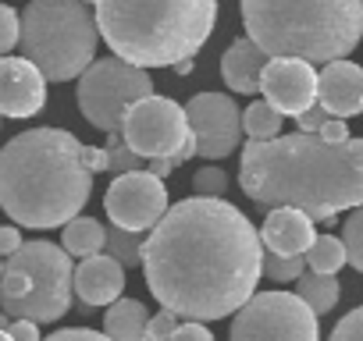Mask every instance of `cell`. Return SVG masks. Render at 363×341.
Wrapping results in <instances>:
<instances>
[{"label": "cell", "instance_id": "1", "mask_svg": "<svg viewBox=\"0 0 363 341\" xmlns=\"http://www.w3.org/2000/svg\"><path fill=\"white\" fill-rule=\"evenodd\" d=\"M264 242L228 200L189 196L150 228L143 274L150 295L186 320L235 316L264 277Z\"/></svg>", "mask_w": 363, "mask_h": 341}, {"label": "cell", "instance_id": "2", "mask_svg": "<svg viewBox=\"0 0 363 341\" xmlns=\"http://www.w3.org/2000/svg\"><path fill=\"white\" fill-rule=\"evenodd\" d=\"M239 185L260 207H296L313 224L363 207V139L324 142L317 132L253 142L239 160Z\"/></svg>", "mask_w": 363, "mask_h": 341}, {"label": "cell", "instance_id": "3", "mask_svg": "<svg viewBox=\"0 0 363 341\" xmlns=\"http://www.w3.org/2000/svg\"><path fill=\"white\" fill-rule=\"evenodd\" d=\"M96 170H111L107 146L65 128L18 132L0 149V210L22 228H65L86 207Z\"/></svg>", "mask_w": 363, "mask_h": 341}, {"label": "cell", "instance_id": "4", "mask_svg": "<svg viewBox=\"0 0 363 341\" xmlns=\"http://www.w3.org/2000/svg\"><path fill=\"white\" fill-rule=\"evenodd\" d=\"M100 40L139 68H174L214 33L218 0H93Z\"/></svg>", "mask_w": 363, "mask_h": 341}, {"label": "cell", "instance_id": "5", "mask_svg": "<svg viewBox=\"0 0 363 341\" xmlns=\"http://www.w3.org/2000/svg\"><path fill=\"white\" fill-rule=\"evenodd\" d=\"M246 36L267 57L331 64L363 36V0H239Z\"/></svg>", "mask_w": 363, "mask_h": 341}, {"label": "cell", "instance_id": "6", "mask_svg": "<svg viewBox=\"0 0 363 341\" xmlns=\"http://www.w3.org/2000/svg\"><path fill=\"white\" fill-rule=\"evenodd\" d=\"M100 25L82 0H29L22 11V57L47 82H72L96 61Z\"/></svg>", "mask_w": 363, "mask_h": 341}, {"label": "cell", "instance_id": "7", "mask_svg": "<svg viewBox=\"0 0 363 341\" xmlns=\"http://www.w3.org/2000/svg\"><path fill=\"white\" fill-rule=\"evenodd\" d=\"M75 267L65 245L54 242H22L0 270V309L11 320L50 323L72 309Z\"/></svg>", "mask_w": 363, "mask_h": 341}, {"label": "cell", "instance_id": "8", "mask_svg": "<svg viewBox=\"0 0 363 341\" xmlns=\"http://www.w3.org/2000/svg\"><path fill=\"white\" fill-rule=\"evenodd\" d=\"M153 93V79L146 68L128 64L121 57H100L79 75L75 103L82 117L100 132H121L125 110Z\"/></svg>", "mask_w": 363, "mask_h": 341}, {"label": "cell", "instance_id": "9", "mask_svg": "<svg viewBox=\"0 0 363 341\" xmlns=\"http://www.w3.org/2000/svg\"><path fill=\"white\" fill-rule=\"evenodd\" d=\"M228 341H320V327L296 291H257L235 313Z\"/></svg>", "mask_w": 363, "mask_h": 341}, {"label": "cell", "instance_id": "10", "mask_svg": "<svg viewBox=\"0 0 363 341\" xmlns=\"http://www.w3.org/2000/svg\"><path fill=\"white\" fill-rule=\"evenodd\" d=\"M189 117L186 107H178L167 96H146L139 103H132L125 110L121 121V139L132 153H139L143 160H174V163H186L182 156V146L189 142Z\"/></svg>", "mask_w": 363, "mask_h": 341}, {"label": "cell", "instance_id": "11", "mask_svg": "<svg viewBox=\"0 0 363 341\" xmlns=\"http://www.w3.org/2000/svg\"><path fill=\"white\" fill-rule=\"evenodd\" d=\"M167 189L153 170H125L107 185L104 210L114 228L125 231H150L164 214H167Z\"/></svg>", "mask_w": 363, "mask_h": 341}, {"label": "cell", "instance_id": "12", "mask_svg": "<svg viewBox=\"0 0 363 341\" xmlns=\"http://www.w3.org/2000/svg\"><path fill=\"white\" fill-rule=\"evenodd\" d=\"M189 132L196 135V153L207 160H225L242 142V110L228 93H196L186 103Z\"/></svg>", "mask_w": 363, "mask_h": 341}, {"label": "cell", "instance_id": "13", "mask_svg": "<svg viewBox=\"0 0 363 341\" xmlns=\"http://www.w3.org/2000/svg\"><path fill=\"white\" fill-rule=\"evenodd\" d=\"M260 93L281 117H299L317 103V71L303 57H271L260 79Z\"/></svg>", "mask_w": 363, "mask_h": 341}, {"label": "cell", "instance_id": "14", "mask_svg": "<svg viewBox=\"0 0 363 341\" xmlns=\"http://www.w3.org/2000/svg\"><path fill=\"white\" fill-rule=\"evenodd\" d=\"M47 103V79L29 57H0V117H33Z\"/></svg>", "mask_w": 363, "mask_h": 341}, {"label": "cell", "instance_id": "15", "mask_svg": "<svg viewBox=\"0 0 363 341\" xmlns=\"http://www.w3.org/2000/svg\"><path fill=\"white\" fill-rule=\"evenodd\" d=\"M317 103L331 117L363 114V68L352 61H331L317 71Z\"/></svg>", "mask_w": 363, "mask_h": 341}, {"label": "cell", "instance_id": "16", "mask_svg": "<svg viewBox=\"0 0 363 341\" xmlns=\"http://www.w3.org/2000/svg\"><path fill=\"white\" fill-rule=\"evenodd\" d=\"M75 291L86 306H111L125 291V267L111 253L86 256L75 270Z\"/></svg>", "mask_w": 363, "mask_h": 341}, {"label": "cell", "instance_id": "17", "mask_svg": "<svg viewBox=\"0 0 363 341\" xmlns=\"http://www.w3.org/2000/svg\"><path fill=\"white\" fill-rule=\"evenodd\" d=\"M317 231H313V221L296 210V207H274L260 228V242L264 249L271 253H281V256H303L310 245H313Z\"/></svg>", "mask_w": 363, "mask_h": 341}, {"label": "cell", "instance_id": "18", "mask_svg": "<svg viewBox=\"0 0 363 341\" xmlns=\"http://www.w3.org/2000/svg\"><path fill=\"white\" fill-rule=\"evenodd\" d=\"M267 61H271V57H267L250 36H242V40H235V43L225 50V57H221V79H225V86H228L232 93L253 96V93H260V79H264Z\"/></svg>", "mask_w": 363, "mask_h": 341}, {"label": "cell", "instance_id": "19", "mask_svg": "<svg viewBox=\"0 0 363 341\" xmlns=\"http://www.w3.org/2000/svg\"><path fill=\"white\" fill-rule=\"evenodd\" d=\"M146 323H150V313L139 299H118L107 306V316H104V334L111 341H143L146 337Z\"/></svg>", "mask_w": 363, "mask_h": 341}, {"label": "cell", "instance_id": "20", "mask_svg": "<svg viewBox=\"0 0 363 341\" xmlns=\"http://www.w3.org/2000/svg\"><path fill=\"white\" fill-rule=\"evenodd\" d=\"M104 242H107V228L96 221V217H72L65 224V235H61V245L68 256H96L104 253Z\"/></svg>", "mask_w": 363, "mask_h": 341}, {"label": "cell", "instance_id": "21", "mask_svg": "<svg viewBox=\"0 0 363 341\" xmlns=\"http://www.w3.org/2000/svg\"><path fill=\"white\" fill-rule=\"evenodd\" d=\"M296 295H299L317 316H324V313L335 309V302H338V295H342L338 274H317V270H310V274H303V277L296 281Z\"/></svg>", "mask_w": 363, "mask_h": 341}, {"label": "cell", "instance_id": "22", "mask_svg": "<svg viewBox=\"0 0 363 341\" xmlns=\"http://www.w3.org/2000/svg\"><path fill=\"white\" fill-rule=\"evenodd\" d=\"M242 132H246L253 142L278 139V132H281V114H278L267 100H253V103L242 110Z\"/></svg>", "mask_w": 363, "mask_h": 341}, {"label": "cell", "instance_id": "23", "mask_svg": "<svg viewBox=\"0 0 363 341\" xmlns=\"http://www.w3.org/2000/svg\"><path fill=\"white\" fill-rule=\"evenodd\" d=\"M303 256H306V267L317 270V274H338L342 267H349L345 245H342V238H335V235H317L313 245H310Z\"/></svg>", "mask_w": 363, "mask_h": 341}, {"label": "cell", "instance_id": "24", "mask_svg": "<svg viewBox=\"0 0 363 341\" xmlns=\"http://www.w3.org/2000/svg\"><path fill=\"white\" fill-rule=\"evenodd\" d=\"M143 231H125V228H107V242L104 249L121 263V267H143Z\"/></svg>", "mask_w": 363, "mask_h": 341}, {"label": "cell", "instance_id": "25", "mask_svg": "<svg viewBox=\"0 0 363 341\" xmlns=\"http://www.w3.org/2000/svg\"><path fill=\"white\" fill-rule=\"evenodd\" d=\"M264 277H271L274 284H285V281H299L306 274V256H281V253H271L264 249V263H260Z\"/></svg>", "mask_w": 363, "mask_h": 341}, {"label": "cell", "instance_id": "26", "mask_svg": "<svg viewBox=\"0 0 363 341\" xmlns=\"http://www.w3.org/2000/svg\"><path fill=\"white\" fill-rule=\"evenodd\" d=\"M342 245H345V260H349V267H356V270L363 274V207H356V210L345 217Z\"/></svg>", "mask_w": 363, "mask_h": 341}, {"label": "cell", "instance_id": "27", "mask_svg": "<svg viewBox=\"0 0 363 341\" xmlns=\"http://www.w3.org/2000/svg\"><path fill=\"white\" fill-rule=\"evenodd\" d=\"M22 36V15L11 4H0V57H8L18 47Z\"/></svg>", "mask_w": 363, "mask_h": 341}, {"label": "cell", "instance_id": "28", "mask_svg": "<svg viewBox=\"0 0 363 341\" xmlns=\"http://www.w3.org/2000/svg\"><path fill=\"white\" fill-rule=\"evenodd\" d=\"M107 153H111V170H118V175H125V170H139V153H132L121 139V132H111L107 135Z\"/></svg>", "mask_w": 363, "mask_h": 341}, {"label": "cell", "instance_id": "29", "mask_svg": "<svg viewBox=\"0 0 363 341\" xmlns=\"http://www.w3.org/2000/svg\"><path fill=\"white\" fill-rule=\"evenodd\" d=\"M228 192V175L221 167H203L196 170V196H214V200H225Z\"/></svg>", "mask_w": 363, "mask_h": 341}, {"label": "cell", "instance_id": "30", "mask_svg": "<svg viewBox=\"0 0 363 341\" xmlns=\"http://www.w3.org/2000/svg\"><path fill=\"white\" fill-rule=\"evenodd\" d=\"M328 341H363V306H356L352 313H345L335 323V330H331Z\"/></svg>", "mask_w": 363, "mask_h": 341}, {"label": "cell", "instance_id": "31", "mask_svg": "<svg viewBox=\"0 0 363 341\" xmlns=\"http://www.w3.org/2000/svg\"><path fill=\"white\" fill-rule=\"evenodd\" d=\"M178 313H171V309H164L160 306V313H153L150 316V323H146V337H160V341H167L171 334H174V327H178Z\"/></svg>", "mask_w": 363, "mask_h": 341}, {"label": "cell", "instance_id": "32", "mask_svg": "<svg viewBox=\"0 0 363 341\" xmlns=\"http://www.w3.org/2000/svg\"><path fill=\"white\" fill-rule=\"evenodd\" d=\"M43 341H111V337L104 330H89V327H65V330H54Z\"/></svg>", "mask_w": 363, "mask_h": 341}, {"label": "cell", "instance_id": "33", "mask_svg": "<svg viewBox=\"0 0 363 341\" xmlns=\"http://www.w3.org/2000/svg\"><path fill=\"white\" fill-rule=\"evenodd\" d=\"M167 341H214V334H211L200 320H189V323H178Z\"/></svg>", "mask_w": 363, "mask_h": 341}, {"label": "cell", "instance_id": "34", "mask_svg": "<svg viewBox=\"0 0 363 341\" xmlns=\"http://www.w3.org/2000/svg\"><path fill=\"white\" fill-rule=\"evenodd\" d=\"M331 114L320 107V103H313V107H306L299 117H296V125H299V132H320V125L328 121Z\"/></svg>", "mask_w": 363, "mask_h": 341}, {"label": "cell", "instance_id": "35", "mask_svg": "<svg viewBox=\"0 0 363 341\" xmlns=\"http://www.w3.org/2000/svg\"><path fill=\"white\" fill-rule=\"evenodd\" d=\"M317 135H320L324 142H345V139H349V125H345V117H328Z\"/></svg>", "mask_w": 363, "mask_h": 341}, {"label": "cell", "instance_id": "36", "mask_svg": "<svg viewBox=\"0 0 363 341\" xmlns=\"http://www.w3.org/2000/svg\"><path fill=\"white\" fill-rule=\"evenodd\" d=\"M11 337L15 341H43L40 337V323H33V320H11Z\"/></svg>", "mask_w": 363, "mask_h": 341}, {"label": "cell", "instance_id": "37", "mask_svg": "<svg viewBox=\"0 0 363 341\" xmlns=\"http://www.w3.org/2000/svg\"><path fill=\"white\" fill-rule=\"evenodd\" d=\"M18 249H22V231L11 228V224H4V228H0V256H11Z\"/></svg>", "mask_w": 363, "mask_h": 341}, {"label": "cell", "instance_id": "38", "mask_svg": "<svg viewBox=\"0 0 363 341\" xmlns=\"http://www.w3.org/2000/svg\"><path fill=\"white\" fill-rule=\"evenodd\" d=\"M174 167H178V163H174L171 156H167V160H150V170H153L157 178H167V175H171Z\"/></svg>", "mask_w": 363, "mask_h": 341}, {"label": "cell", "instance_id": "39", "mask_svg": "<svg viewBox=\"0 0 363 341\" xmlns=\"http://www.w3.org/2000/svg\"><path fill=\"white\" fill-rule=\"evenodd\" d=\"M193 61H196V57H186V61H178V64H174V75H189V71H193Z\"/></svg>", "mask_w": 363, "mask_h": 341}, {"label": "cell", "instance_id": "40", "mask_svg": "<svg viewBox=\"0 0 363 341\" xmlns=\"http://www.w3.org/2000/svg\"><path fill=\"white\" fill-rule=\"evenodd\" d=\"M8 327H11V316H8L4 309H0V330H8Z\"/></svg>", "mask_w": 363, "mask_h": 341}, {"label": "cell", "instance_id": "41", "mask_svg": "<svg viewBox=\"0 0 363 341\" xmlns=\"http://www.w3.org/2000/svg\"><path fill=\"white\" fill-rule=\"evenodd\" d=\"M0 341H15V337H11V330H0Z\"/></svg>", "mask_w": 363, "mask_h": 341}, {"label": "cell", "instance_id": "42", "mask_svg": "<svg viewBox=\"0 0 363 341\" xmlns=\"http://www.w3.org/2000/svg\"><path fill=\"white\" fill-rule=\"evenodd\" d=\"M143 341H160V337H143Z\"/></svg>", "mask_w": 363, "mask_h": 341}, {"label": "cell", "instance_id": "43", "mask_svg": "<svg viewBox=\"0 0 363 341\" xmlns=\"http://www.w3.org/2000/svg\"><path fill=\"white\" fill-rule=\"evenodd\" d=\"M0 270H4V256H0Z\"/></svg>", "mask_w": 363, "mask_h": 341}, {"label": "cell", "instance_id": "44", "mask_svg": "<svg viewBox=\"0 0 363 341\" xmlns=\"http://www.w3.org/2000/svg\"><path fill=\"white\" fill-rule=\"evenodd\" d=\"M0 125H4V121H0Z\"/></svg>", "mask_w": 363, "mask_h": 341}]
</instances>
